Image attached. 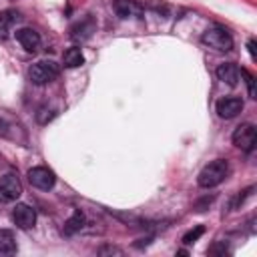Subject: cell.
Masks as SVG:
<instances>
[{
    "label": "cell",
    "mask_w": 257,
    "mask_h": 257,
    "mask_svg": "<svg viewBox=\"0 0 257 257\" xmlns=\"http://www.w3.org/2000/svg\"><path fill=\"white\" fill-rule=\"evenodd\" d=\"M229 171L231 169H229V161L227 159H215V161H211L209 165H205L201 169V173L197 177V183L203 189H213V187L221 185L227 179Z\"/></svg>",
    "instance_id": "1"
},
{
    "label": "cell",
    "mask_w": 257,
    "mask_h": 257,
    "mask_svg": "<svg viewBox=\"0 0 257 257\" xmlns=\"http://www.w3.org/2000/svg\"><path fill=\"white\" fill-rule=\"evenodd\" d=\"M58 74H60V66L54 60H50V58L38 60V62L30 64V68H28V80L32 84H36V86H42V84L52 82Z\"/></svg>",
    "instance_id": "2"
},
{
    "label": "cell",
    "mask_w": 257,
    "mask_h": 257,
    "mask_svg": "<svg viewBox=\"0 0 257 257\" xmlns=\"http://www.w3.org/2000/svg\"><path fill=\"white\" fill-rule=\"evenodd\" d=\"M201 42L213 50H219V52H229L233 48V36L229 34L227 28L223 26H211L203 32L201 36Z\"/></svg>",
    "instance_id": "3"
},
{
    "label": "cell",
    "mask_w": 257,
    "mask_h": 257,
    "mask_svg": "<svg viewBox=\"0 0 257 257\" xmlns=\"http://www.w3.org/2000/svg\"><path fill=\"white\" fill-rule=\"evenodd\" d=\"M257 143V128L251 122H243L233 131V145L243 153H251Z\"/></svg>",
    "instance_id": "4"
},
{
    "label": "cell",
    "mask_w": 257,
    "mask_h": 257,
    "mask_svg": "<svg viewBox=\"0 0 257 257\" xmlns=\"http://www.w3.org/2000/svg\"><path fill=\"white\" fill-rule=\"evenodd\" d=\"M22 195V183L16 173H6L0 177V199L4 203H12Z\"/></svg>",
    "instance_id": "5"
},
{
    "label": "cell",
    "mask_w": 257,
    "mask_h": 257,
    "mask_svg": "<svg viewBox=\"0 0 257 257\" xmlns=\"http://www.w3.org/2000/svg\"><path fill=\"white\" fill-rule=\"evenodd\" d=\"M28 181L32 187H36L40 191H50L56 183V175L48 167H32L28 171Z\"/></svg>",
    "instance_id": "6"
},
{
    "label": "cell",
    "mask_w": 257,
    "mask_h": 257,
    "mask_svg": "<svg viewBox=\"0 0 257 257\" xmlns=\"http://www.w3.org/2000/svg\"><path fill=\"white\" fill-rule=\"evenodd\" d=\"M12 221L20 229H30L36 223V211L26 203H18L12 211Z\"/></svg>",
    "instance_id": "7"
},
{
    "label": "cell",
    "mask_w": 257,
    "mask_h": 257,
    "mask_svg": "<svg viewBox=\"0 0 257 257\" xmlns=\"http://www.w3.org/2000/svg\"><path fill=\"white\" fill-rule=\"evenodd\" d=\"M243 110V100L239 96H225L217 102V114L221 118H233Z\"/></svg>",
    "instance_id": "8"
},
{
    "label": "cell",
    "mask_w": 257,
    "mask_h": 257,
    "mask_svg": "<svg viewBox=\"0 0 257 257\" xmlns=\"http://www.w3.org/2000/svg\"><path fill=\"white\" fill-rule=\"evenodd\" d=\"M112 8L116 12L118 18H141L143 14V6L137 2V0H114L112 2Z\"/></svg>",
    "instance_id": "9"
},
{
    "label": "cell",
    "mask_w": 257,
    "mask_h": 257,
    "mask_svg": "<svg viewBox=\"0 0 257 257\" xmlns=\"http://www.w3.org/2000/svg\"><path fill=\"white\" fill-rule=\"evenodd\" d=\"M16 40L26 52H36L40 48V34L34 28H20L16 30Z\"/></svg>",
    "instance_id": "10"
},
{
    "label": "cell",
    "mask_w": 257,
    "mask_h": 257,
    "mask_svg": "<svg viewBox=\"0 0 257 257\" xmlns=\"http://www.w3.org/2000/svg\"><path fill=\"white\" fill-rule=\"evenodd\" d=\"M20 20H22V16H20L18 10H14V8L2 10L0 12V38H6Z\"/></svg>",
    "instance_id": "11"
},
{
    "label": "cell",
    "mask_w": 257,
    "mask_h": 257,
    "mask_svg": "<svg viewBox=\"0 0 257 257\" xmlns=\"http://www.w3.org/2000/svg\"><path fill=\"white\" fill-rule=\"evenodd\" d=\"M217 76L229 86H235L239 82V66L235 62H223L217 66Z\"/></svg>",
    "instance_id": "12"
},
{
    "label": "cell",
    "mask_w": 257,
    "mask_h": 257,
    "mask_svg": "<svg viewBox=\"0 0 257 257\" xmlns=\"http://www.w3.org/2000/svg\"><path fill=\"white\" fill-rule=\"evenodd\" d=\"M94 20L90 18V16H86L84 20H80V22H76L72 28H70V36L74 38V40H86V38H90V34L94 32Z\"/></svg>",
    "instance_id": "13"
},
{
    "label": "cell",
    "mask_w": 257,
    "mask_h": 257,
    "mask_svg": "<svg viewBox=\"0 0 257 257\" xmlns=\"http://www.w3.org/2000/svg\"><path fill=\"white\" fill-rule=\"evenodd\" d=\"M84 221H86V217H84V213L80 211V209H76L68 219H66V223H64V227H62V233L64 235H74V233H78L82 227H84Z\"/></svg>",
    "instance_id": "14"
},
{
    "label": "cell",
    "mask_w": 257,
    "mask_h": 257,
    "mask_svg": "<svg viewBox=\"0 0 257 257\" xmlns=\"http://www.w3.org/2000/svg\"><path fill=\"white\" fill-rule=\"evenodd\" d=\"M18 251L16 237L10 229H0V255H14Z\"/></svg>",
    "instance_id": "15"
},
{
    "label": "cell",
    "mask_w": 257,
    "mask_h": 257,
    "mask_svg": "<svg viewBox=\"0 0 257 257\" xmlns=\"http://www.w3.org/2000/svg\"><path fill=\"white\" fill-rule=\"evenodd\" d=\"M62 64H64L66 68H78V66H82V64H84V54H82V50H80L78 46H70L68 50H64V54H62Z\"/></svg>",
    "instance_id": "16"
},
{
    "label": "cell",
    "mask_w": 257,
    "mask_h": 257,
    "mask_svg": "<svg viewBox=\"0 0 257 257\" xmlns=\"http://www.w3.org/2000/svg\"><path fill=\"white\" fill-rule=\"evenodd\" d=\"M54 116H56V112H54L52 108H48V106H40L38 112H36V120H38V124H46V122H50Z\"/></svg>",
    "instance_id": "17"
},
{
    "label": "cell",
    "mask_w": 257,
    "mask_h": 257,
    "mask_svg": "<svg viewBox=\"0 0 257 257\" xmlns=\"http://www.w3.org/2000/svg\"><path fill=\"white\" fill-rule=\"evenodd\" d=\"M203 233H205V227H203V225H197L195 229H191V231H187V233L183 235V243H185V245H191V243H195Z\"/></svg>",
    "instance_id": "18"
},
{
    "label": "cell",
    "mask_w": 257,
    "mask_h": 257,
    "mask_svg": "<svg viewBox=\"0 0 257 257\" xmlns=\"http://www.w3.org/2000/svg\"><path fill=\"white\" fill-rule=\"evenodd\" d=\"M239 74H243V76H245V82H247V88H249V96H251V98H255V94H257V92H255V76H253L247 68H241V70H239Z\"/></svg>",
    "instance_id": "19"
},
{
    "label": "cell",
    "mask_w": 257,
    "mask_h": 257,
    "mask_svg": "<svg viewBox=\"0 0 257 257\" xmlns=\"http://www.w3.org/2000/svg\"><path fill=\"white\" fill-rule=\"evenodd\" d=\"M98 253H100V255H106V253H110V255H122V251H120L118 247H110V245L100 247V249H98Z\"/></svg>",
    "instance_id": "20"
},
{
    "label": "cell",
    "mask_w": 257,
    "mask_h": 257,
    "mask_svg": "<svg viewBox=\"0 0 257 257\" xmlns=\"http://www.w3.org/2000/svg\"><path fill=\"white\" fill-rule=\"evenodd\" d=\"M247 48H249V54H251V58L255 60V58H257V54H255V40H249V42H247Z\"/></svg>",
    "instance_id": "21"
},
{
    "label": "cell",
    "mask_w": 257,
    "mask_h": 257,
    "mask_svg": "<svg viewBox=\"0 0 257 257\" xmlns=\"http://www.w3.org/2000/svg\"><path fill=\"white\" fill-rule=\"evenodd\" d=\"M0 124H2V122H0Z\"/></svg>",
    "instance_id": "22"
}]
</instances>
